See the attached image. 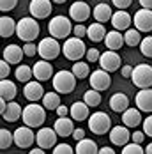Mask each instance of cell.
<instances>
[{"instance_id": "cell-1", "label": "cell", "mask_w": 152, "mask_h": 154, "mask_svg": "<svg viewBox=\"0 0 152 154\" xmlns=\"http://www.w3.org/2000/svg\"><path fill=\"white\" fill-rule=\"evenodd\" d=\"M39 32H41V27L37 23V18H34V16L21 18L18 21V25H16V35H18V39H21L25 43L35 41L39 37Z\"/></svg>"}, {"instance_id": "cell-2", "label": "cell", "mask_w": 152, "mask_h": 154, "mask_svg": "<svg viewBox=\"0 0 152 154\" xmlns=\"http://www.w3.org/2000/svg\"><path fill=\"white\" fill-rule=\"evenodd\" d=\"M21 121L30 126V128H41L46 121V108L37 105L35 103H30L23 108V115H21Z\"/></svg>"}, {"instance_id": "cell-3", "label": "cell", "mask_w": 152, "mask_h": 154, "mask_svg": "<svg viewBox=\"0 0 152 154\" xmlns=\"http://www.w3.org/2000/svg\"><path fill=\"white\" fill-rule=\"evenodd\" d=\"M76 80L78 78L74 76L73 71H65V69L57 71L53 80H51L53 91H57L59 94H71L76 89Z\"/></svg>"}, {"instance_id": "cell-4", "label": "cell", "mask_w": 152, "mask_h": 154, "mask_svg": "<svg viewBox=\"0 0 152 154\" xmlns=\"http://www.w3.org/2000/svg\"><path fill=\"white\" fill-rule=\"evenodd\" d=\"M62 51H64V57L67 60H81V57L87 55V46L85 43L81 41V37H67L64 41V46H62Z\"/></svg>"}, {"instance_id": "cell-5", "label": "cell", "mask_w": 152, "mask_h": 154, "mask_svg": "<svg viewBox=\"0 0 152 154\" xmlns=\"http://www.w3.org/2000/svg\"><path fill=\"white\" fill-rule=\"evenodd\" d=\"M73 25H71V20L65 18V16H53L48 23V32L50 35L57 37V39H65L69 37V34L73 32Z\"/></svg>"}, {"instance_id": "cell-6", "label": "cell", "mask_w": 152, "mask_h": 154, "mask_svg": "<svg viewBox=\"0 0 152 154\" xmlns=\"http://www.w3.org/2000/svg\"><path fill=\"white\" fill-rule=\"evenodd\" d=\"M131 82L138 89H149L152 87V66L149 64H138L133 67Z\"/></svg>"}, {"instance_id": "cell-7", "label": "cell", "mask_w": 152, "mask_h": 154, "mask_svg": "<svg viewBox=\"0 0 152 154\" xmlns=\"http://www.w3.org/2000/svg\"><path fill=\"white\" fill-rule=\"evenodd\" d=\"M89 129L94 135H106L111 129V119L105 112H94L89 117Z\"/></svg>"}, {"instance_id": "cell-8", "label": "cell", "mask_w": 152, "mask_h": 154, "mask_svg": "<svg viewBox=\"0 0 152 154\" xmlns=\"http://www.w3.org/2000/svg\"><path fill=\"white\" fill-rule=\"evenodd\" d=\"M37 50H39V57L41 59H46V60H55L62 51V46L59 45V39L57 37H44L39 41L37 45Z\"/></svg>"}, {"instance_id": "cell-9", "label": "cell", "mask_w": 152, "mask_h": 154, "mask_svg": "<svg viewBox=\"0 0 152 154\" xmlns=\"http://www.w3.org/2000/svg\"><path fill=\"white\" fill-rule=\"evenodd\" d=\"M59 133L55 131V128H39V131L35 133V143L43 149H53L57 145Z\"/></svg>"}, {"instance_id": "cell-10", "label": "cell", "mask_w": 152, "mask_h": 154, "mask_svg": "<svg viewBox=\"0 0 152 154\" xmlns=\"http://www.w3.org/2000/svg\"><path fill=\"white\" fill-rule=\"evenodd\" d=\"M34 128L30 126H20L18 129L14 131V143L16 147H20V149H30L32 143L35 142V133L32 131Z\"/></svg>"}, {"instance_id": "cell-11", "label": "cell", "mask_w": 152, "mask_h": 154, "mask_svg": "<svg viewBox=\"0 0 152 154\" xmlns=\"http://www.w3.org/2000/svg\"><path fill=\"white\" fill-rule=\"evenodd\" d=\"M89 83H90V89H96V91L103 92V91L110 89V85H111L110 73H108L106 69H103V67L96 69V71H92L90 76H89Z\"/></svg>"}, {"instance_id": "cell-12", "label": "cell", "mask_w": 152, "mask_h": 154, "mask_svg": "<svg viewBox=\"0 0 152 154\" xmlns=\"http://www.w3.org/2000/svg\"><path fill=\"white\" fill-rule=\"evenodd\" d=\"M90 14H92L90 5H89L87 2H83V0H76V2L71 4V7H69V18L74 20L76 23L87 21V20L90 18Z\"/></svg>"}, {"instance_id": "cell-13", "label": "cell", "mask_w": 152, "mask_h": 154, "mask_svg": "<svg viewBox=\"0 0 152 154\" xmlns=\"http://www.w3.org/2000/svg\"><path fill=\"white\" fill-rule=\"evenodd\" d=\"M29 11L34 18L37 20H44L51 14L53 11V5H51V0H30L29 4Z\"/></svg>"}, {"instance_id": "cell-14", "label": "cell", "mask_w": 152, "mask_h": 154, "mask_svg": "<svg viewBox=\"0 0 152 154\" xmlns=\"http://www.w3.org/2000/svg\"><path fill=\"white\" fill-rule=\"evenodd\" d=\"M120 55L115 51V50H108V51H103L101 57H99V66L103 69H106L108 73H113L120 67Z\"/></svg>"}, {"instance_id": "cell-15", "label": "cell", "mask_w": 152, "mask_h": 154, "mask_svg": "<svg viewBox=\"0 0 152 154\" xmlns=\"http://www.w3.org/2000/svg\"><path fill=\"white\" fill-rule=\"evenodd\" d=\"M23 96H25V99L30 101V103H35V101L43 99V96H44L43 83H41L39 80H30V82H27L25 87H23Z\"/></svg>"}, {"instance_id": "cell-16", "label": "cell", "mask_w": 152, "mask_h": 154, "mask_svg": "<svg viewBox=\"0 0 152 154\" xmlns=\"http://www.w3.org/2000/svg\"><path fill=\"white\" fill-rule=\"evenodd\" d=\"M133 21H135V27H136L140 32H149L152 30V9H138L136 13H135V18H133Z\"/></svg>"}, {"instance_id": "cell-17", "label": "cell", "mask_w": 152, "mask_h": 154, "mask_svg": "<svg viewBox=\"0 0 152 154\" xmlns=\"http://www.w3.org/2000/svg\"><path fill=\"white\" fill-rule=\"evenodd\" d=\"M34 76L35 80H39V82H50V80H53V66L50 64V60H46V59H41L39 62H35L34 64Z\"/></svg>"}, {"instance_id": "cell-18", "label": "cell", "mask_w": 152, "mask_h": 154, "mask_svg": "<svg viewBox=\"0 0 152 154\" xmlns=\"http://www.w3.org/2000/svg\"><path fill=\"white\" fill-rule=\"evenodd\" d=\"M131 140V133H129V128L124 124V126H113L110 129V142L113 145H119L124 147L127 142Z\"/></svg>"}, {"instance_id": "cell-19", "label": "cell", "mask_w": 152, "mask_h": 154, "mask_svg": "<svg viewBox=\"0 0 152 154\" xmlns=\"http://www.w3.org/2000/svg\"><path fill=\"white\" fill-rule=\"evenodd\" d=\"M111 25H113V29H117V30H127V29H131V23H133V18L131 14L126 11V9H119L117 13H113L111 16Z\"/></svg>"}, {"instance_id": "cell-20", "label": "cell", "mask_w": 152, "mask_h": 154, "mask_svg": "<svg viewBox=\"0 0 152 154\" xmlns=\"http://www.w3.org/2000/svg\"><path fill=\"white\" fill-rule=\"evenodd\" d=\"M74 119L73 117H59L57 121H55V131L59 133V137H73V131H74Z\"/></svg>"}, {"instance_id": "cell-21", "label": "cell", "mask_w": 152, "mask_h": 154, "mask_svg": "<svg viewBox=\"0 0 152 154\" xmlns=\"http://www.w3.org/2000/svg\"><path fill=\"white\" fill-rule=\"evenodd\" d=\"M135 105L141 112L152 113V89H140V92L135 96Z\"/></svg>"}, {"instance_id": "cell-22", "label": "cell", "mask_w": 152, "mask_h": 154, "mask_svg": "<svg viewBox=\"0 0 152 154\" xmlns=\"http://www.w3.org/2000/svg\"><path fill=\"white\" fill-rule=\"evenodd\" d=\"M89 110H90V106H89L85 101H74V103L69 106V115H71L74 121H78V122L89 121V117H90Z\"/></svg>"}, {"instance_id": "cell-23", "label": "cell", "mask_w": 152, "mask_h": 154, "mask_svg": "<svg viewBox=\"0 0 152 154\" xmlns=\"http://www.w3.org/2000/svg\"><path fill=\"white\" fill-rule=\"evenodd\" d=\"M122 122L126 124L127 128H138L140 124H143L141 119V110L140 108H127L124 113H122Z\"/></svg>"}, {"instance_id": "cell-24", "label": "cell", "mask_w": 152, "mask_h": 154, "mask_svg": "<svg viewBox=\"0 0 152 154\" xmlns=\"http://www.w3.org/2000/svg\"><path fill=\"white\" fill-rule=\"evenodd\" d=\"M23 57H25V51L18 45H7L4 48V60H7L9 64H21Z\"/></svg>"}, {"instance_id": "cell-25", "label": "cell", "mask_w": 152, "mask_h": 154, "mask_svg": "<svg viewBox=\"0 0 152 154\" xmlns=\"http://www.w3.org/2000/svg\"><path fill=\"white\" fill-rule=\"evenodd\" d=\"M105 45H106L108 50H120L124 45H126V39H124V35L120 34V30H117V29H113V30H110L106 34V37H105Z\"/></svg>"}, {"instance_id": "cell-26", "label": "cell", "mask_w": 152, "mask_h": 154, "mask_svg": "<svg viewBox=\"0 0 152 154\" xmlns=\"http://www.w3.org/2000/svg\"><path fill=\"white\" fill-rule=\"evenodd\" d=\"M110 108L117 113H124L129 108V97L124 92H115L110 97Z\"/></svg>"}, {"instance_id": "cell-27", "label": "cell", "mask_w": 152, "mask_h": 154, "mask_svg": "<svg viewBox=\"0 0 152 154\" xmlns=\"http://www.w3.org/2000/svg\"><path fill=\"white\" fill-rule=\"evenodd\" d=\"M92 16H94V20H96V21H99V23H106V21L111 20L113 11H111V7L108 5L106 2H99V4L94 7Z\"/></svg>"}, {"instance_id": "cell-28", "label": "cell", "mask_w": 152, "mask_h": 154, "mask_svg": "<svg viewBox=\"0 0 152 154\" xmlns=\"http://www.w3.org/2000/svg\"><path fill=\"white\" fill-rule=\"evenodd\" d=\"M21 115H23V108H21V105L16 103V101H9L5 112L2 113V119H4L5 122H16Z\"/></svg>"}, {"instance_id": "cell-29", "label": "cell", "mask_w": 152, "mask_h": 154, "mask_svg": "<svg viewBox=\"0 0 152 154\" xmlns=\"http://www.w3.org/2000/svg\"><path fill=\"white\" fill-rule=\"evenodd\" d=\"M18 89H16V83L7 80V78H2L0 80V97H4L5 101H14Z\"/></svg>"}, {"instance_id": "cell-30", "label": "cell", "mask_w": 152, "mask_h": 154, "mask_svg": "<svg viewBox=\"0 0 152 154\" xmlns=\"http://www.w3.org/2000/svg\"><path fill=\"white\" fill-rule=\"evenodd\" d=\"M108 32L105 30V25L103 23H92L90 27H89V30H87V37L90 39L92 43H99V41H105V37H106Z\"/></svg>"}, {"instance_id": "cell-31", "label": "cell", "mask_w": 152, "mask_h": 154, "mask_svg": "<svg viewBox=\"0 0 152 154\" xmlns=\"http://www.w3.org/2000/svg\"><path fill=\"white\" fill-rule=\"evenodd\" d=\"M76 154H97L99 149L96 145V142L90 138H81L76 142V147H74Z\"/></svg>"}, {"instance_id": "cell-32", "label": "cell", "mask_w": 152, "mask_h": 154, "mask_svg": "<svg viewBox=\"0 0 152 154\" xmlns=\"http://www.w3.org/2000/svg\"><path fill=\"white\" fill-rule=\"evenodd\" d=\"M16 23L13 18H9V16H2L0 18V35L2 37H11L13 34H16Z\"/></svg>"}, {"instance_id": "cell-33", "label": "cell", "mask_w": 152, "mask_h": 154, "mask_svg": "<svg viewBox=\"0 0 152 154\" xmlns=\"http://www.w3.org/2000/svg\"><path fill=\"white\" fill-rule=\"evenodd\" d=\"M60 94L57 92V91H53V92H44L43 96V106L46 110H57V108L60 106Z\"/></svg>"}, {"instance_id": "cell-34", "label": "cell", "mask_w": 152, "mask_h": 154, "mask_svg": "<svg viewBox=\"0 0 152 154\" xmlns=\"http://www.w3.org/2000/svg\"><path fill=\"white\" fill-rule=\"evenodd\" d=\"M124 39H126V45H127V46L135 48V46H140V43H141L143 37H141V32L135 27V29H127V30H126Z\"/></svg>"}, {"instance_id": "cell-35", "label": "cell", "mask_w": 152, "mask_h": 154, "mask_svg": "<svg viewBox=\"0 0 152 154\" xmlns=\"http://www.w3.org/2000/svg\"><path fill=\"white\" fill-rule=\"evenodd\" d=\"M14 76L18 82H21V83H27V82H30L32 76H34V69H32L30 66H25V64H21V66H18L14 71Z\"/></svg>"}, {"instance_id": "cell-36", "label": "cell", "mask_w": 152, "mask_h": 154, "mask_svg": "<svg viewBox=\"0 0 152 154\" xmlns=\"http://www.w3.org/2000/svg\"><path fill=\"white\" fill-rule=\"evenodd\" d=\"M71 71L74 73V76L78 78V80H81V78L90 76V67H89V62L76 60L74 64H73V67H71Z\"/></svg>"}, {"instance_id": "cell-37", "label": "cell", "mask_w": 152, "mask_h": 154, "mask_svg": "<svg viewBox=\"0 0 152 154\" xmlns=\"http://www.w3.org/2000/svg\"><path fill=\"white\" fill-rule=\"evenodd\" d=\"M83 101L90 108H96V106L101 105V94H99V91H96V89H90V91H87V92L83 94Z\"/></svg>"}, {"instance_id": "cell-38", "label": "cell", "mask_w": 152, "mask_h": 154, "mask_svg": "<svg viewBox=\"0 0 152 154\" xmlns=\"http://www.w3.org/2000/svg\"><path fill=\"white\" fill-rule=\"evenodd\" d=\"M11 143H14V133H11L5 128H2L0 129V149L2 151H7L11 147Z\"/></svg>"}, {"instance_id": "cell-39", "label": "cell", "mask_w": 152, "mask_h": 154, "mask_svg": "<svg viewBox=\"0 0 152 154\" xmlns=\"http://www.w3.org/2000/svg\"><path fill=\"white\" fill-rule=\"evenodd\" d=\"M122 154H143L145 152V149L141 147V143H136V142H127L124 147H122Z\"/></svg>"}, {"instance_id": "cell-40", "label": "cell", "mask_w": 152, "mask_h": 154, "mask_svg": "<svg viewBox=\"0 0 152 154\" xmlns=\"http://www.w3.org/2000/svg\"><path fill=\"white\" fill-rule=\"evenodd\" d=\"M140 51H141V55H143V57L152 59V37H150V35L141 39V43H140Z\"/></svg>"}, {"instance_id": "cell-41", "label": "cell", "mask_w": 152, "mask_h": 154, "mask_svg": "<svg viewBox=\"0 0 152 154\" xmlns=\"http://www.w3.org/2000/svg\"><path fill=\"white\" fill-rule=\"evenodd\" d=\"M51 152L53 154H73V152H76V151L69 145V143H57Z\"/></svg>"}, {"instance_id": "cell-42", "label": "cell", "mask_w": 152, "mask_h": 154, "mask_svg": "<svg viewBox=\"0 0 152 154\" xmlns=\"http://www.w3.org/2000/svg\"><path fill=\"white\" fill-rule=\"evenodd\" d=\"M18 5V0H0V11L2 13H9Z\"/></svg>"}, {"instance_id": "cell-43", "label": "cell", "mask_w": 152, "mask_h": 154, "mask_svg": "<svg viewBox=\"0 0 152 154\" xmlns=\"http://www.w3.org/2000/svg\"><path fill=\"white\" fill-rule=\"evenodd\" d=\"M23 51H25V57H35V53H39V50H37V46L34 45V41H30V43H25Z\"/></svg>"}, {"instance_id": "cell-44", "label": "cell", "mask_w": 152, "mask_h": 154, "mask_svg": "<svg viewBox=\"0 0 152 154\" xmlns=\"http://www.w3.org/2000/svg\"><path fill=\"white\" fill-rule=\"evenodd\" d=\"M85 57H87V62H99L101 53H99V50H97V48H89Z\"/></svg>"}, {"instance_id": "cell-45", "label": "cell", "mask_w": 152, "mask_h": 154, "mask_svg": "<svg viewBox=\"0 0 152 154\" xmlns=\"http://www.w3.org/2000/svg\"><path fill=\"white\" fill-rule=\"evenodd\" d=\"M87 30H89V27H85L81 23H76L74 29H73V34L76 37H87Z\"/></svg>"}, {"instance_id": "cell-46", "label": "cell", "mask_w": 152, "mask_h": 154, "mask_svg": "<svg viewBox=\"0 0 152 154\" xmlns=\"http://www.w3.org/2000/svg\"><path fill=\"white\" fill-rule=\"evenodd\" d=\"M11 73V67H9V62L7 60H2L0 62V78H7Z\"/></svg>"}, {"instance_id": "cell-47", "label": "cell", "mask_w": 152, "mask_h": 154, "mask_svg": "<svg viewBox=\"0 0 152 154\" xmlns=\"http://www.w3.org/2000/svg\"><path fill=\"white\" fill-rule=\"evenodd\" d=\"M143 131H145L147 137H150L152 138V115H149V117L143 121Z\"/></svg>"}, {"instance_id": "cell-48", "label": "cell", "mask_w": 152, "mask_h": 154, "mask_svg": "<svg viewBox=\"0 0 152 154\" xmlns=\"http://www.w3.org/2000/svg\"><path fill=\"white\" fill-rule=\"evenodd\" d=\"M111 4H113L117 9H127V7L133 4V0H111Z\"/></svg>"}, {"instance_id": "cell-49", "label": "cell", "mask_w": 152, "mask_h": 154, "mask_svg": "<svg viewBox=\"0 0 152 154\" xmlns=\"http://www.w3.org/2000/svg\"><path fill=\"white\" fill-rule=\"evenodd\" d=\"M145 131H135V133H131V140L133 142H136V143H141L143 140H145Z\"/></svg>"}, {"instance_id": "cell-50", "label": "cell", "mask_w": 152, "mask_h": 154, "mask_svg": "<svg viewBox=\"0 0 152 154\" xmlns=\"http://www.w3.org/2000/svg\"><path fill=\"white\" fill-rule=\"evenodd\" d=\"M73 138L78 142V140L85 138V129H81V128H76L74 131H73Z\"/></svg>"}, {"instance_id": "cell-51", "label": "cell", "mask_w": 152, "mask_h": 154, "mask_svg": "<svg viewBox=\"0 0 152 154\" xmlns=\"http://www.w3.org/2000/svg\"><path fill=\"white\" fill-rule=\"evenodd\" d=\"M55 112H57V115H59V117H65V115H69V108L65 106V105H60Z\"/></svg>"}, {"instance_id": "cell-52", "label": "cell", "mask_w": 152, "mask_h": 154, "mask_svg": "<svg viewBox=\"0 0 152 154\" xmlns=\"http://www.w3.org/2000/svg\"><path fill=\"white\" fill-rule=\"evenodd\" d=\"M122 76L124 78H131V75H133V67L131 66H122Z\"/></svg>"}, {"instance_id": "cell-53", "label": "cell", "mask_w": 152, "mask_h": 154, "mask_svg": "<svg viewBox=\"0 0 152 154\" xmlns=\"http://www.w3.org/2000/svg\"><path fill=\"white\" fill-rule=\"evenodd\" d=\"M138 2H140L141 7H145V9H152V0H138Z\"/></svg>"}, {"instance_id": "cell-54", "label": "cell", "mask_w": 152, "mask_h": 154, "mask_svg": "<svg viewBox=\"0 0 152 154\" xmlns=\"http://www.w3.org/2000/svg\"><path fill=\"white\" fill-rule=\"evenodd\" d=\"M113 152H115V151H113L111 147H101L97 154H113Z\"/></svg>"}, {"instance_id": "cell-55", "label": "cell", "mask_w": 152, "mask_h": 154, "mask_svg": "<svg viewBox=\"0 0 152 154\" xmlns=\"http://www.w3.org/2000/svg\"><path fill=\"white\" fill-rule=\"evenodd\" d=\"M44 151H46V149H43V147H39V145H37V147H34V149L29 151V152H30V154H44Z\"/></svg>"}, {"instance_id": "cell-56", "label": "cell", "mask_w": 152, "mask_h": 154, "mask_svg": "<svg viewBox=\"0 0 152 154\" xmlns=\"http://www.w3.org/2000/svg\"><path fill=\"white\" fill-rule=\"evenodd\" d=\"M5 108H7L5 99H4V97H0V113H4V112H5Z\"/></svg>"}, {"instance_id": "cell-57", "label": "cell", "mask_w": 152, "mask_h": 154, "mask_svg": "<svg viewBox=\"0 0 152 154\" xmlns=\"http://www.w3.org/2000/svg\"><path fill=\"white\" fill-rule=\"evenodd\" d=\"M145 154H152V143H149V145L145 147Z\"/></svg>"}, {"instance_id": "cell-58", "label": "cell", "mask_w": 152, "mask_h": 154, "mask_svg": "<svg viewBox=\"0 0 152 154\" xmlns=\"http://www.w3.org/2000/svg\"><path fill=\"white\" fill-rule=\"evenodd\" d=\"M53 4H64V2H67V0H51Z\"/></svg>"}]
</instances>
